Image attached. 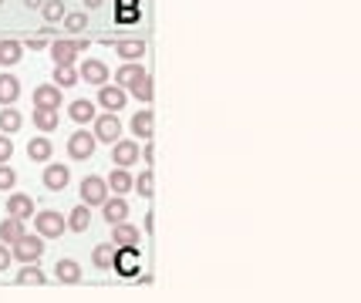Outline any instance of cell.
Returning a JSON list of instances; mask_svg holds the SVG:
<instances>
[{
    "instance_id": "9c48e42d",
    "label": "cell",
    "mask_w": 361,
    "mask_h": 303,
    "mask_svg": "<svg viewBox=\"0 0 361 303\" xmlns=\"http://www.w3.org/2000/svg\"><path fill=\"white\" fill-rule=\"evenodd\" d=\"M78 77L88 81V84H95V88H102V84H108V64L98 61V58H88L78 68Z\"/></svg>"
},
{
    "instance_id": "60d3db41",
    "label": "cell",
    "mask_w": 361,
    "mask_h": 303,
    "mask_svg": "<svg viewBox=\"0 0 361 303\" xmlns=\"http://www.w3.org/2000/svg\"><path fill=\"white\" fill-rule=\"evenodd\" d=\"M40 3H44V0H24V7H27V10H40Z\"/></svg>"
},
{
    "instance_id": "6da1fadb",
    "label": "cell",
    "mask_w": 361,
    "mask_h": 303,
    "mask_svg": "<svg viewBox=\"0 0 361 303\" xmlns=\"http://www.w3.org/2000/svg\"><path fill=\"white\" fill-rule=\"evenodd\" d=\"M34 229H38L40 239H61L65 229H68V216L58 213V209H44V213H34Z\"/></svg>"
},
{
    "instance_id": "5bb4252c",
    "label": "cell",
    "mask_w": 361,
    "mask_h": 303,
    "mask_svg": "<svg viewBox=\"0 0 361 303\" xmlns=\"http://www.w3.org/2000/svg\"><path fill=\"white\" fill-rule=\"evenodd\" d=\"M61 88L58 84H38L34 88V108H61Z\"/></svg>"
},
{
    "instance_id": "2e32d148",
    "label": "cell",
    "mask_w": 361,
    "mask_h": 303,
    "mask_svg": "<svg viewBox=\"0 0 361 303\" xmlns=\"http://www.w3.org/2000/svg\"><path fill=\"white\" fill-rule=\"evenodd\" d=\"M125 91H132V95H135V98H139L142 105H152V98H156V88H152V75H149V71H145V75H139L135 81H132V84H128V88H125Z\"/></svg>"
},
{
    "instance_id": "ffe728a7",
    "label": "cell",
    "mask_w": 361,
    "mask_h": 303,
    "mask_svg": "<svg viewBox=\"0 0 361 303\" xmlns=\"http://www.w3.org/2000/svg\"><path fill=\"white\" fill-rule=\"evenodd\" d=\"M112 246H139V229L128 226V223H115L112 226Z\"/></svg>"
},
{
    "instance_id": "9a60e30c",
    "label": "cell",
    "mask_w": 361,
    "mask_h": 303,
    "mask_svg": "<svg viewBox=\"0 0 361 303\" xmlns=\"http://www.w3.org/2000/svg\"><path fill=\"white\" fill-rule=\"evenodd\" d=\"M54 276H58V283H65V287H78L81 283V266L75 263V260H58V266H54Z\"/></svg>"
},
{
    "instance_id": "7a4b0ae2",
    "label": "cell",
    "mask_w": 361,
    "mask_h": 303,
    "mask_svg": "<svg viewBox=\"0 0 361 303\" xmlns=\"http://www.w3.org/2000/svg\"><path fill=\"white\" fill-rule=\"evenodd\" d=\"M44 246H47V243H40L38 232H24L21 239H14V243H10V256H14L17 263H40Z\"/></svg>"
},
{
    "instance_id": "f35d334b",
    "label": "cell",
    "mask_w": 361,
    "mask_h": 303,
    "mask_svg": "<svg viewBox=\"0 0 361 303\" xmlns=\"http://www.w3.org/2000/svg\"><path fill=\"white\" fill-rule=\"evenodd\" d=\"M44 44H47V40H44V38H31V40H27V47H31V51H40Z\"/></svg>"
},
{
    "instance_id": "ab89813d",
    "label": "cell",
    "mask_w": 361,
    "mask_h": 303,
    "mask_svg": "<svg viewBox=\"0 0 361 303\" xmlns=\"http://www.w3.org/2000/svg\"><path fill=\"white\" fill-rule=\"evenodd\" d=\"M81 3H84V7H88V10H98V7H102V3H105V0H81Z\"/></svg>"
},
{
    "instance_id": "4fadbf2b",
    "label": "cell",
    "mask_w": 361,
    "mask_h": 303,
    "mask_svg": "<svg viewBox=\"0 0 361 303\" xmlns=\"http://www.w3.org/2000/svg\"><path fill=\"white\" fill-rule=\"evenodd\" d=\"M152 132H156V114L152 108L145 105V108H139V112L132 114V135H139V138H152Z\"/></svg>"
},
{
    "instance_id": "e0dca14e",
    "label": "cell",
    "mask_w": 361,
    "mask_h": 303,
    "mask_svg": "<svg viewBox=\"0 0 361 303\" xmlns=\"http://www.w3.org/2000/svg\"><path fill=\"white\" fill-rule=\"evenodd\" d=\"M17 98H21V77L3 71L0 75V105H17Z\"/></svg>"
},
{
    "instance_id": "7c38bea8",
    "label": "cell",
    "mask_w": 361,
    "mask_h": 303,
    "mask_svg": "<svg viewBox=\"0 0 361 303\" xmlns=\"http://www.w3.org/2000/svg\"><path fill=\"white\" fill-rule=\"evenodd\" d=\"M38 209H34V199L24 195V192H10L7 199V216H17V219H31Z\"/></svg>"
},
{
    "instance_id": "52a82bcc",
    "label": "cell",
    "mask_w": 361,
    "mask_h": 303,
    "mask_svg": "<svg viewBox=\"0 0 361 303\" xmlns=\"http://www.w3.org/2000/svg\"><path fill=\"white\" fill-rule=\"evenodd\" d=\"M40 182H44V189H51V192L68 189V182H71V169H68L65 162H47Z\"/></svg>"
},
{
    "instance_id": "ba28073f",
    "label": "cell",
    "mask_w": 361,
    "mask_h": 303,
    "mask_svg": "<svg viewBox=\"0 0 361 303\" xmlns=\"http://www.w3.org/2000/svg\"><path fill=\"white\" fill-rule=\"evenodd\" d=\"M125 101H128V91L119 88V84H102V88H98V105H102V108L119 114L121 108H125Z\"/></svg>"
},
{
    "instance_id": "8d00e7d4",
    "label": "cell",
    "mask_w": 361,
    "mask_h": 303,
    "mask_svg": "<svg viewBox=\"0 0 361 303\" xmlns=\"http://www.w3.org/2000/svg\"><path fill=\"white\" fill-rule=\"evenodd\" d=\"M10 260H14V256H10V246L0 243V269H10Z\"/></svg>"
},
{
    "instance_id": "f546056e",
    "label": "cell",
    "mask_w": 361,
    "mask_h": 303,
    "mask_svg": "<svg viewBox=\"0 0 361 303\" xmlns=\"http://www.w3.org/2000/svg\"><path fill=\"white\" fill-rule=\"evenodd\" d=\"M65 31L75 34V38H81V34L88 31V14H84V10H71V14H65Z\"/></svg>"
},
{
    "instance_id": "83f0119b",
    "label": "cell",
    "mask_w": 361,
    "mask_h": 303,
    "mask_svg": "<svg viewBox=\"0 0 361 303\" xmlns=\"http://www.w3.org/2000/svg\"><path fill=\"white\" fill-rule=\"evenodd\" d=\"M91 263H95V269H112V263H115V246H112V243H102V246H95V253H91Z\"/></svg>"
},
{
    "instance_id": "44dd1931",
    "label": "cell",
    "mask_w": 361,
    "mask_h": 303,
    "mask_svg": "<svg viewBox=\"0 0 361 303\" xmlns=\"http://www.w3.org/2000/svg\"><path fill=\"white\" fill-rule=\"evenodd\" d=\"M47 276L38 263H24V269H17V287H44Z\"/></svg>"
},
{
    "instance_id": "603a6c76",
    "label": "cell",
    "mask_w": 361,
    "mask_h": 303,
    "mask_svg": "<svg viewBox=\"0 0 361 303\" xmlns=\"http://www.w3.org/2000/svg\"><path fill=\"white\" fill-rule=\"evenodd\" d=\"M88 226H91V206L81 202V206H75V209L68 213V229H71V232H84Z\"/></svg>"
},
{
    "instance_id": "1f68e13d",
    "label": "cell",
    "mask_w": 361,
    "mask_h": 303,
    "mask_svg": "<svg viewBox=\"0 0 361 303\" xmlns=\"http://www.w3.org/2000/svg\"><path fill=\"white\" fill-rule=\"evenodd\" d=\"M81 77L78 71H75V64H68V68H58L54 64V77H51V84H58V88H75Z\"/></svg>"
},
{
    "instance_id": "d4e9b609",
    "label": "cell",
    "mask_w": 361,
    "mask_h": 303,
    "mask_svg": "<svg viewBox=\"0 0 361 303\" xmlns=\"http://www.w3.org/2000/svg\"><path fill=\"white\" fill-rule=\"evenodd\" d=\"M68 114H71V121L88 125V121H95V105H91L88 98H78V101H71V105H68Z\"/></svg>"
},
{
    "instance_id": "4dcf8cb0",
    "label": "cell",
    "mask_w": 361,
    "mask_h": 303,
    "mask_svg": "<svg viewBox=\"0 0 361 303\" xmlns=\"http://www.w3.org/2000/svg\"><path fill=\"white\" fill-rule=\"evenodd\" d=\"M65 0H44L40 3V17L47 21V24H58V21H65Z\"/></svg>"
},
{
    "instance_id": "b9f144b4",
    "label": "cell",
    "mask_w": 361,
    "mask_h": 303,
    "mask_svg": "<svg viewBox=\"0 0 361 303\" xmlns=\"http://www.w3.org/2000/svg\"><path fill=\"white\" fill-rule=\"evenodd\" d=\"M0 3H3V0H0Z\"/></svg>"
},
{
    "instance_id": "d6986e66",
    "label": "cell",
    "mask_w": 361,
    "mask_h": 303,
    "mask_svg": "<svg viewBox=\"0 0 361 303\" xmlns=\"http://www.w3.org/2000/svg\"><path fill=\"white\" fill-rule=\"evenodd\" d=\"M58 125H61V114H58V108H34V128H38V132L51 135Z\"/></svg>"
},
{
    "instance_id": "f1b7e54d",
    "label": "cell",
    "mask_w": 361,
    "mask_h": 303,
    "mask_svg": "<svg viewBox=\"0 0 361 303\" xmlns=\"http://www.w3.org/2000/svg\"><path fill=\"white\" fill-rule=\"evenodd\" d=\"M21 58H24L21 40H0V64H17Z\"/></svg>"
},
{
    "instance_id": "836d02e7",
    "label": "cell",
    "mask_w": 361,
    "mask_h": 303,
    "mask_svg": "<svg viewBox=\"0 0 361 303\" xmlns=\"http://www.w3.org/2000/svg\"><path fill=\"white\" fill-rule=\"evenodd\" d=\"M139 75H145V68H142L139 61H128L125 68H119V77H115V84H119V88H128V84H132V81H135Z\"/></svg>"
},
{
    "instance_id": "8fae6325",
    "label": "cell",
    "mask_w": 361,
    "mask_h": 303,
    "mask_svg": "<svg viewBox=\"0 0 361 303\" xmlns=\"http://www.w3.org/2000/svg\"><path fill=\"white\" fill-rule=\"evenodd\" d=\"M98 209H102V216H105L108 226H115V223H125V219H128V202H125V195H108Z\"/></svg>"
},
{
    "instance_id": "74e56055",
    "label": "cell",
    "mask_w": 361,
    "mask_h": 303,
    "mask_svg": "<svg viewBox=\"0 0 361 303\" xmlns=\"http://www.w3.org/2000/svg\"><path fill=\"white\" fill-rule=\"evenodd\" d=\"M152 158H156V145H152V138L145 142V165H152Z\"/></svg>"
},
{
    "instance_id": "484cf974",
    "label": "cell",
    "mask_w": 361,
    "mask_h": 303,
    "mask_svg": "<svg viewBox=\"0 0 361 303\" xmlns=\"http://www.w3.org/2000/svg\"><path fill=\"white\" fill-rule=\"evenodd\" d=\"M24 236V219H17V216H7L3 223H0V243H14V239H21Z\"/></svg>"
},
{
    "instance_id": "4316f807",
    "label": "cell",
    "mask_w": 361,
    "mask_h": 303,
    "mask_svg": "<svg viewBox=\"0 0 361 303\" xmlns=\"http://www.w3.org/2000/svg\"><path fill=\"white\" fill-rule=\"evenodd\" d=\"M51 138L47 135H38V138H31L27 142V155H31V162H47L51 158Z\"/></svg>"
},
{
    "instance_id": "8992f818",
    "label": "cell",
    "mask_w": 361,
    "mask_h": 303,
    "mask_svg": "<svg viewBox=\"0 0 361 303\" xmlns=\"http://www.w3.org/2000/svg\"><path fill=\"white\" fill-rule=\"evenodd\" d=\"M95 149H98V142H95L91 132L78 128L75 135H68V158H71V162H88V158L95 155Z\"/></svg>"
},
{
    "instance_id": "5b68a950",
    "label": "cell",
    "mask_w": 361,
    "mask_h": 303,
    "mask_svg": "<svg viewBox=\"0 0 361 303\" xmlns=\"http://www.w3.org/2000/svg\"><path fill=\"white\" fill-rule=\"evenodd\" d=\"M95 142H105V145H115L121 135V121L115 112H105V114H95Z\"/></svg>"
},
{
    "instance_id": "d590c367",
    "label": "cell",
    "mask_w": 361,
    "mask_h": 303,
    "mask_svg": "<svg viewBox=\"0 0 361 303\" xmlns=\"http://www.w3.org/2000/svg\"><path fill=\"white\" fill-rule=\"evenodd\" d=\"M14 158V142L10 135H0V162H10Z\"/></svg>"
},
{
    "instance_id": "d6a6232c",
    "label": "cell",
    "mask_w": 361,
    "mask_h": 303,
    "mask_svg": "<svg viewBox=\"0 0 361 303\" xmlns=\"http://www.w3.org/2000/svg\"><path fill=\"white\" fill-rule=\"evenodd\" d=\"M132 189L139 192L142 199H152V195H156V175H152V169H149V165H145V172L135 179V186H132Z\"/></svg>"
},
{
    "instance_id": "30bf717a",
    "label": "cell",
    "mask_w": 361,
    "mask_h": 303,
    "mask_svg": "<svg viewBox=\"0 0 361 303\" xmlns=\"http://www.w3.org/2000/svg\"><path fill=\"white\" fill-rule=\"evenodd\" d=\"M142 158V152H139V145L132 142V138H119L115 145H112V162L119 165V169H128V165H135Z\"/></svg>"
},
{
    "instance_id": "277c9868",
    "label": "cell",
    "mask_w": 361,
    "mask_h": 303,
    "mask_svg": "<svg viewBox=\"0 0 361 303\" xmlns=\"http://www.w3.org/2000/svg\"><path fill=\"white\" fill-rule=\"evenodd\" d=\"M78 192H81V202H84V206H91V209H95V206H102V202L112 195L108 182H105L102 175H84Z\"/></svg>"
},
{
    "instance_id": "e575fe53",
    "label": "cell",
    "mask_w": 361,
    "mask_h": 303,
    "mask_svg": "<svg viewBox=\"0 0 361 303\" xmlns=\"http://www.w3.org/2000/svg\"><path fill=\"white\" fill-rule=\"evenodd\" d=\"M14 186H17V172L7 162H0V192H10Z\"/></svg>"
},
{
    "instance_id": "ac0fdd59",
    "label": "cell",
    "mask_w": 361,
    "mask_h": 303,
    "mask_svg": "<svg viewBox=\"0 0 361 303\" xmlns=\"http://www.w3.org/2000/svg\"><path fill=\"white\" fill-rule=\"evenodd\" d=\"M21 125H24V114L17 112L14 105H3V108H0V132H3V135H17Z\"/></svg>"
},
{
    "instance_id": "7402d4cb",
    "label": "cell",
    "mask_w": 361,
    "mask_h": 303,
    "mask_svg": "<svg viewBox=\"0 0 361 303\" xmlns=\"http://www.w3.org/2000/svg\"><path fill=\"white\" fill-rule=\"evenodd\" d=\"M105 182H108V189L115 192V195H125V192H132V186H135V179L128 175V169H119V165L112 169V175Z\"/></svg>"
},
{
    "instance_id": "cb8c5ba5",
    "label": "cell",
    "mask_w": 361,
    "mask_h": 303,
    "mask_svg": "<svg viewBox=\"0 0 361 303\" xmlns=\"http://www.w3.org/2000/svg\"><path fill=\"white\" fill-rule=\"evenodd\" d=\"M115 54L125 61H142L145 58V40H119L115 44Z\"/></svg>"
},
{
    "instance_id": "3957f363",
    "label": "cell",
    "mask_w": 361,
    "mask_h": 303,
    "mask_svg": "<svg viewBox=\"0 0 361 303\" xmlns=\"http://www.w3.org/2000/svg\"><path fill=\"white\" fill-rule=\"evenodd\" d=\"M88 47H91L88 38H75V40L61 38V40H54V44H51V58H54V64H58V68H68V64H75V58H78L81 51H88Z\"/></svg>"
}]
</instances>
